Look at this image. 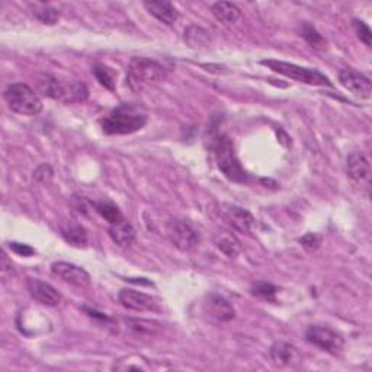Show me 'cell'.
<instances>
[{
  "mask_svg": "<svg viewBox=\"0 0 372 372\" xmlns=\"http://www.w3.org/2000/svg\"><path fill=\"white\" fill-rule=\"evenodd\" d=\"M125 323L131 330H134L136 333H150L154 335L156 330L158 327L157 323L154 322H145V320H138V318H125Z\"/></svg>",
  "mask_w": 372,
  "mask_h": 372,
  "instance_id": "484cf974",
  "label": "cell"
},
{
  "mask_svg": "<svg viewBox=\"0 0 372 372\" xmlns=\"http://www.w3.org/2000/svg\"><path fill=\"white\" fill-rule=\"evenodd\" d=\"M37 89L41 95L64 103L85 102L89 96L87 86L81 81L64 82L51 74H39L37 77Z\"/></svg>",
  "mask_w": 372,
  "mask_h": 372,
  "instance_id": "7a4b0ae2",
  "label": "cell"
},
{
  "mask_svg": "<svg viewBox=\"0 0 372 372\" xmlns=\"http://www.w3.org/2000/svg\"><path fill=\"white\" fill-rule=\"evenodd\" d=\"M220 216L227 221L234 230L240 233H250L256 224L255 217L251 216L247 209L231 204H223L220 207Z\"/></svg>",
  "mask_w": 372,
  "mask_h": 372,
  "instance_id": "8fae6325",
  "label": "cell"
},
{
  "mask_svg": "<svg viewBox=\"0 0 372 372\" xmlns=\"http://www.w3.org/2000/svg\"><path fill=\"white\" fill-rule=\"evenodd\" d=\"M5 101L9 108L21 115H38L43 111V101L38 93L25 83H12L5 90Z\"/></svg>",
  "mask_w": 372,
  "mask_h": 372,
  "instance_id": "277c9868",
  "label": "cell"
},
{
  "mask_svg": "<svg viewBox=\"0 0 372 372\" xmlns=\"http://www.w3.org/2000/svg\"><path fill=\"white\" fill-rule=\"evenodd\" d=\"M9 269H12V260H9L6 251H2V272H8Z\"/></svg>",
  "mask_w": 372,
  "mask_h": 372,
  "instance_id": "d6a6232c",
  "label": "cell"
},
{
  "mask_svg": "<svg viewBox=\"0 0 372 372\" xmlns=\"http://www.w3.org/2000/svg\"><path fill=\"white\" fill-rule=\"evenodd\" d=\"M147 124V114L132 103L119 105L108 116L103 118L102 130L110 136L132 134Z\"/></svg>",
  "mask_w": 372,
  "mask_h": 372,
  "instance_id": "6da1fadb",
  "label": "cell"
},
{
  "mask_svg": "<svg viewBox=\"0 0 372 372\" xmlns=\"http://www.w3.org/2000/svg\"><path fill=\"white\" fill-rule=\"evenodd\" d=\"M26 285H28V291L32 298L37 300L39 304L47 305V307H57L61 302L60 292L52 285L41 281V279L30 278Z\"/></svg>",
  "mask_w": 372,
  "mask_h": 372,
  "instance_id": "5bb4252c",
  "label": "cell"
},
{
  "mask_svg": "<svg viewBox=\"0 0 372 372\" xmlns=\"http://www.w3.org/2000/svg\"><path fill=\"white\" fill-rule=\"evenodd\" d=\"M353 26H355L356 34H358V38H360L366 47H371L372 45V32L369 30V26L360 19L353 21Z\"/></svg>",
  "mask_w": 372,
  "mask_h": 372,
  "instance_id": "f1b7e54d",
  "label": "cell"
},
{
  "mask_svg": "<svg viewBox=\"0 0 372 372\" xmlns=\"http://www.w3.org/2000/svg\"><path fill=\"white\" fill-rule=\"evenodd\" d=\"M339 81L342 86L349 90L352 95L361 99H368L371 96L372 92L371 81L366 76L356 72L355 69H342L339 72Z\"/></svg>",
  "mask_w": 372,
  "mask_h": 372,
  "instance_id": "7c38bea8",
  "label": "cell"
},
{
  "mask_svg": "<svg viewBox=\"0 0 372 372\" xmlns=\"http://www.w3.org/2000/svg\"><path fill=\"white\" fill-rule=\"evenodd\" d=\"M300 242H301V245H302L305 249H307V250H316L318 246H320L322 238L318 237L317 234L310 233V234H307V236H304Z\"/></svg>",
  "mask_w": 372,
  "mask_h": 372,
  "instance_id": "4dcf8cb0",
  "label": "cell"
},
{
  "mask_svg": "<svg viewBox=\"0 0 372 372\" xmlns=\"http://www.w3.org/2000/svg\"><path fill=\"white\" fill-rule=\"evenodd\" d=\"M276 287H273L272 284L268 282H258L254 287H251V294L263 298V300H269L273 301L275 300V294H276Z\"/></svg>",
  "mask_w": 372,
  "mask_h": 372,
  "instance_id": "4316f807",
  "label": "cell"
},
{
  "mask_svg": "<svg viewBox=\"0 0 372 372\" xmlns=\"http://www.w3.org/2000/svg\"><path fill=\"white\" fill-rule=\"evenodd\" d=\"M305 340L330 355H339L344 348L342 335L327 326H310L305 330Z\"/></svg>",
  "mask_w": 372,
  "mask_h": 372,
  "instance_id": "ba28073f",
  "label": "cell"
},
{
  "mask_svg": "<svg viewBox=\"0 0 372 372\" xmlns=\"http://www.w3.org/2000/svg\"><path fill=\"white\" fill-rule=\"evenodd\" d=\"M60 231L65 242L74 247H86L89 237L87 231L82 224H79L74 220H64L60 224Z\"/></svg>",
  "mask_w": 372,
  "mask_h": 372,
  "instance_id": "e0dca14e",
  "label": "cell"
},
{
  "mask_svg": "<svg viewBox=\"0 0 372 372\" xmlns=\"http://www.w3.org/2000/svg\"><path fill=\"white\" fill-rule=\"evenodd\" d=\"M269 355H271L272 364L276 368L294 366L301 360L297 348L292 347V344H289V343H285V342L273 343L271 351H269Z\"/></svg>",
  "mask_w": 372,
  "mask_h": 372,
  "instance_id": "2e32d148",
  "label": "cell"
},
{
  "mask_svg": "<svg viewBox=\"0 0 372 372\" xmlns=\"http://www.w3.org/2000/svg\"><path fill=\"white\" fill-rule=\"evenodd\" d=\"M203 309L209 318L218 323L230 322L236 317V310L233 307V304L218 294H209L203 304Z\"/></svg>",
  "mask_w": 372,
  "mask_h": 372,
  "instance_id": "4fadbf2b",
  "label": "cell"
},
{
  "mask_svg": "<svg viewBox=\"0 0 372 372\" xmlns=\"http://www.w3.org/2000/svg\"><path fill=\"white\" fill-rule=\"evenodd\" d=\"M166 234L170 243L182 251L195 249L201 240L199 231L194 225L185 220H172L166 225Z\"/></svg>",
  "mask_w": 372,
  "mask_h": 372,
  "instance_id": "52a82bcc",
  "label": "cell"
},
{
  "mask_svg": "<svg viewBox=\"0 0 372 372\" xmlns=\"http://www.w3.org/2000/svg\"><path fill=\"white\" fill-rule=\"evenodd\" d=\"M51 272L63 282L76 288H87L90 285V275L77 265L69 262H56L51 265Z\"/></svg>",
  "mask_w": 372,
  "mask_h": 372,
  "instance_id": "30bf717a",
  "label": "cell"
},
{
  "mask_svg": "<svg viewBox=\"0 0 372 372\" xmlns=\"http://www.w3.org/2000/svg\"><path fill=\"white\" fill-rule=\"evenodd\" d=\"M128 76L131 83L147 85L163 81L166 77L165 65L156 60L145 57H134L128 64Z\"/></svg>",
  "mask_w": 372,
  "mask_h": 372,
  "instance_id": "8992f818",
  "label": "cell"
},
{
  "mask_svg": "<svg viewBox=\"0 0 372 372\" xmlns=\"http://www.w3.org/2000/svg\"><path fill=\"white\" fill-rule=\"evenodd\" d=\"M93 73H95L96 79H98V82L105 86L106 89H110V90H114L115 89V82H114V76L111 74L110 69H106L105 65H95V69H93Z\"/></svg>",
  "mask_w": 372,
  "mask_h": 372,
  "instance_id": "83f0119b",
  "label": "cell"
},
{
  "mask_svg": "<svg viewBox=\"0 0 372 372\" xmlns=\"http://www.w3.org/2000/svg\"><path fill=\"white\" fill-rule=\"evenodd\" d=\"M95 209L98 214L105 218L106 221H108L110 224H116L121 220H124L121 211H119V208L112 204V203H108V201H102V203H96L95 204Z\"/></svg>",
  "mask_w": 372,
  "mask_h": 372,
  "instance_id": "cb8c5ba5",
  "label": "cell"
},
{
  "mask_svg": "<svg viewBox=\"0 0 372 372\" xmlns=\"http://www.w3.org/2000/svg\"><path fill=\"white\" fill-rule=\"evenodd\" d=\"M211 12L212 15L216 17L217 21L223 22V23H234L238 21V18H240L242 15V10L238 9L234 3H230V2H217L212 5L211 8Z\"/></svg>",
  "mask_w": 372,
  "mask_h": 372,
  "instance_id": "44dd1931",
  "label": "cell"
},
{
  "mask_svg": "<svg viewBox=\"0 0 372 372\" xmlns=\"http://www.w3.org/2000/svg\"><path fill=\"white\" fill-rule=\"evenodd\" d=\"M185 41L188 43L192 48H204L209 47L212 43L211 32L201 28V26L191 25L185 30Z\"/></svg>",
  "mask_w": 372,
  "mask_h": 372,
  "instance_id": "7402d4cb",
  "label": "cell"
},
{
  "mask_svg": "<svg viewBox=\"0 0 372 372\" xmlns=\"http://www.w3.org/2000/svg\"><path fill=\"white\" fill-rule=\"evenodd\" d=\"M262 65H267V68H269L272 72L289 77L292 79V81H297L301 83H307L313 86H327V87L333 86V83L330 82V79L324 76L322 72H318L317 69L302 68V65H298L294 63H287V61H279V60H263Z\"/></svg>",
  "mask_w": 372,
  "mask_h": 372,
  "instance_id": "5b68a950",
  "label": "cell"
},
{
  "mask_svg": "<svg viewBox=\"0 0 372 372\" xmlns=\"http://www.w3.org/2000/svg\"><path fill=\"white\" fill-rule=\"evenodd\" d=\"M144 8L150 15L166 25H174L179 17L176 8L170 2H144Z\"/></svg>",
  "mask_w": 372,
  "mask_h": 372,
  "instance_id": "ac0fdd59",
  "label": "cell"
},
{
  "mask_svg": "<svg viewBox=\"0 0 372 372\" xmlns=\"http://www.w3.org/2000/svg\"><path fill=\"white\" fill-rule=\"evenodd\" d=\"M51 176H52V172H51V167H50L48 165H47V167H45L44 174H41V170H39V169H37V172L34 174V178H35L37 180H39V182H47V178L51 179Z\"/></svg>",
  "mask_w": 372,
  "mask_h": 372,
  "instance_id": "1f68e13d",
  "label": "cell"
},
{
  "mask_svg": "<svg viewBox=\"0 0 372 372\" xmlns=\"http://www.w3.org/2000/svg\"><path fill=\"white\" fill-rule=\"evenodd\" d=\"M32 8V15L44 25H56L60 19V12L50 5L44 3H35Z\"/></svg>",
  "mask_w": 372,
  "mask_h": 372,
  "instance_id": "603a6c76",
  "label": "cell"
},
{
  "mask_svg": "<svg viewBox=\"0 0 372 372\" xmlns=\"http://www.w3.org/2000/svg\"><path fill=\"white\" fill-rule=\"evenodd\" d=\"M301 37L307 41L313 48L322 50L326 45V39L323 38V35L318 32L314 26H311L310 23H304L301 26Z\"/></svg>",
  "mask_w": 372,
  "mask_h": 372,
  "instance_id": "d4e9b609",
  "label": "cell"
},
{
  "mask_svg": "<svg viewBox=\"0 0 372 372\" xmlns=\"http://www.w3.org/2000/svg\"><path fill=\"white\" fill-rule=\"evenodd\" d=\"M119 302H121L125 309L132 311H154L157 310V302L153 297L144 294V292L134 291V289H123L119 292Z\"/></svg>",
  "mask_w": 372,
  "mask_h": 372,
  "instance_id": "9a60e30c",
  "label": "cell"
},
{
  "mask_svg": "<svg viewBox=\"0 0 372 372\" xmlns=\"http://www.w3.org/2000/svg\"><path fill=\"white\" fill-rule=\"evenodd\" d=\"M214 154L217 165L225 178L236 183H245L249 180V175L238 161L234 143L229 136L217 137L214 143Z\"/></svg>",
  "mask_w": 372,
  "mask_h": 372,
  "instance_id": "3957f363",
  "label": "cell"
},
{
  "mask_svg": "<svg viewBox=\"0 0 372 372\" xmlns=\"http://www.w3.org/2000/svg\"><path fill=\"white\" fill-rule=\"evenodd\" d=\"M9 247L15 251L17 255L19 256H23V258H31L34 254H35V250L28 246V245H22V243H17V242H13L9 245Z\"/></svg>",
  "mask_w": 372,
  "mask_h": 372,
  "instance_id": "f546056e",
  "label": "cell"
},
{
  "mask_svg": "<svg viewBox=\"0 0 372 372\" xmlns=\"http://www.w3.org/2000/svg\"><path fill=\"white\" fill-rule=\"evenodd\" d=\"M347 172L358 188H361L368 195L371 188V165L368 157L362 152H353L349 154L347 161Z\"/></svg>",
  "mask_w": 372,
  "mask_h": 372,
  "instance_id": "9c48e42d",
  "label": "cell"
},
{
  "mask_svg": "<svg viewBox=\"0 0 372 372\" xmlns=\"http://www.w3.org/2000/svg\"><path fill=\"white\" fill-rule=\"evenodd\" d=\"M214 245L227 258H236L242 250L238 238L229 230H220L214 234Z\"/></svg>",
  "mask_w": 372,
  "mask_h": 372,
  "instance_id": "d6986e66",
  "label": "cell"
},
{
  "mask_svg": "<svg viewBox=\"0 0 372 372\" xmlns=\"http://www.w3.org/2000/svg\"><path fill=\"white\" fill-rule=\"evenodd\" d=\"M110 236H111V238L114 240V243H116L118 246H121V247H127L132 242H134L136 230L131 225V223H128L124 218V220H121V221L116 223V224H111Z\"/></svg>",
  "mask_w": 372,
  "mask_h": 372,
  "instance_id": "ffe728a7",
  "label": "cell"
}]
</instances>
